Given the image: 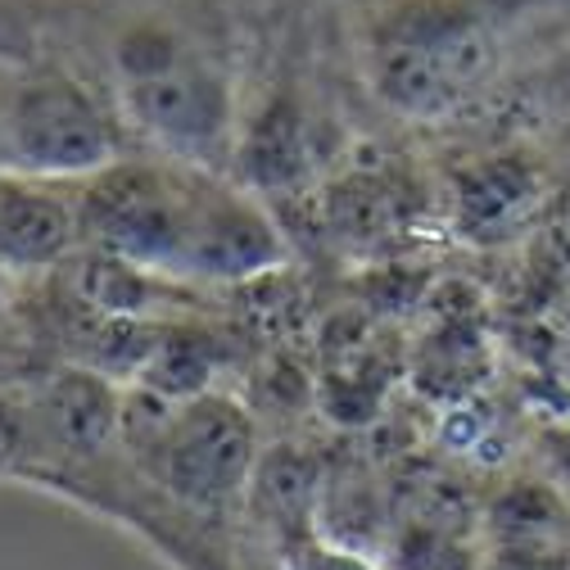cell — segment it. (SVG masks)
Returning <instances> with one entry per match:
<instances>
[{
  "mask_svg": "<svg viewBox=\"0 0 570 570\" xmlns=\"http://www.w3.org/2000/svg\"><path fill=\"white\" fill-rule=\"evenodd\" d=\"M46 55L109 96L131 150L236 177L249 82L240 0H55Z\"/></svg>",
  "mask_w": 570,
  "mask_h": 570,
  "instance_id": "1",
  "label": "cell"
},
{
  "mask_svg": "<svg viewBox=\"0 0 570 570\" xmlns=\"http://www.w3.org/2000/svg\"><path fill=\"white\" fill-rule=\"evenodd\" d=\"M344 82L403 127H444L552 50L570 46V0H317Z\"/></svg>",
  "mask_w": 570,
  "mask_h": 570,
  "instance_id": "2",
  "label": "cell"
},
{
  "mask_svg": "<svg viewBox=\"0 0 570 570\" xmlns=\"http://www.w3.org/2000/svg\"><path fill=\"white\" fill-rule=\"evenodd\" d=\"M73 195L82 245L131 272L232 285L285 263L276 218L218 168L131 150Z\"/></svg>",
  "mask_w": 570,
  "mask_h": 570,
  "instance_id": "3",
  "label": "cell"
},
{
  "mask_svg": "<svg viewBox=\"0 0 570 570\" xmlns=\"http://www.w3.org/2000/svg\"><path fill=\"white\" fill-rule=\"evenodd\" d=\"M118 444H127L140 480L190 517H227L240 508L263 462L254 416L227 394L118 407Z\"/></svg>",
  "mask_w": 570,
  "mask_h": 570,
  "instance_id": "4",
  "label": "cell"
},
{
  "mask_svg": "<svg viewBox=\"0 0 570 570\" xmlns=\"http://www.w3.org/2000/svg\"><path fill=\"white\" fill-rule=\"evenodd\" d=\"M0 140L6 173L50 186H82L131 155L109 96L55 55L0 68Z\"/></svg>",
  "mask_w": 570,
  "mask_h": 570,
  "instance_id": "5",
  "label": "cell"
},
{
  "mask_svg": "<svg viewBox=\"0 0 570 570\" xmlns=\"http://www.w3.org/2000/svg\"><path fill=\"white\" fill-rule=\"evenodd\" d=\"M82 245L73 186L0 173V267L46 272Z\"/></svg>",
  "mask_w": 570,
  "mask_h": 570,
  "instance_id": "6",
  "label": "cell"
},
{
  "mask_svg": "<svg viewBox=\"0 0 570 570\" xmlns=\"http://www.w3.org/2000/svg\"><path fill=\"white\" fill-rule=\"evenodd\" d=\"M276 566L281 570H376L372 557H363L358 548H348L340 539H326L322 530L276 543Z\"/></svg>",
  "mask_w": 570,
  "mask_h": 570,
  "instance_id": "7",
  "label": "cell"
},
{
  "mask_svg": "<svg viewBox=\"0 0 570 570\" xmlns=\"http://www.w3.org/2000/svg\"><path fill=\"white\" fill-rule=\"evenodd\" d=\"M0 173H6V140H0Z\"/></svg>",
  "mask_w": 570,
  "mask_h": 570,
  "instance_id": "8",
  "label": "cell"
}]
</instances>
